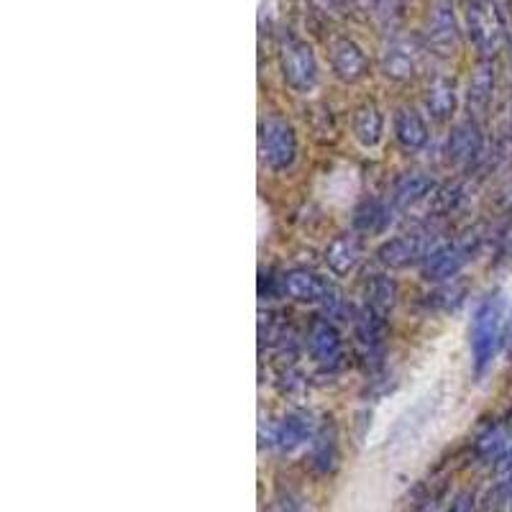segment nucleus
Returning <instances> with one entry per match:
<instances>
[{
    "instance_id": "nucleus-2",
    "label": "nucleus",
    "mask_w": 512,
    "mask_h": 512,
    "mask_svg": "<svg viewBox=\"0 0 512 512\" xmlns=\"http://www.w3.org/2000/svg\"><path fill=\"white\" fill-rule=\"evenodd\" d=\"M469 344H472V364L474 372L482 374L495 361L497 349L502 344V300L500 295H489L477 308L472 318V331H469Z\"/></svg>"
},
{
    "instance_id": "nucleus-19",
    "label": "nucleus",
    "mask_w": 512,
    "mask_h": 512,
    "mask_svg": "<svg viewBox=\"0 0 512 512\" xmlns=\"http://www.w3.org/2000/svg\"><path fill=\"white\" fill-rule=\"evenodd\" d=\"M384 134V118L374 103L361 105L354 116V136L361 146H377Z\"/></svg>"
},
{
    "instance_id": "nucleus-9",
    "label": "nucleus",
    "mask_w": 512,
    "mask_h": 512,
    "mask_svg": "<svg viewBox=\"0 0 512 512\" xmlns=\"http://www.w3.org/2000/svg\"><path fill=\"white\" fill-rule=\"evenodd\" d=\"M420 57H423V52H420L418 41L408 39V36H397L387 44L382 54L384 75L397 82L413 80L420 67Z\"/></svg>"
},
{
    "instance_id": "nucleus-32",
    "label": "nucleus",
    "mask_w": 512,
    "mask_h": 512,
    "mask_svg": "<svg viewBox=\"0 0 512 512\" xmlns=\"http://www.w3.org/2000/svg\"><path fill=\"white\" fill-rule=\"evenodd\" d=\"M505 341H507V346H510V349H512V315H510V320H507V328H505Z\"/></svg>"
},
{
    "instance_id": "nucleus-14",
    "label": "nucleus",
    "mask_w": 512,
    "mask_h": 512,
    "mask_svg": "<svg viewBox=\"0 0 512 512\" xmlns=\"http://www.w3.org/2000/svg\"><path fill=\"white\" fill-rule=\"evenodd\" d=\"M495 82V67H492L489 59H484L477 70H474L472 80H469V88H466V111H469V116L474 121L489 111L492 98H495Z\"/></svg>"
},
{
    "instance_id": "nucleus-23",
    "label": "nucleus",
    "mask_w": 512,
    "mask_h": 512,
    "mask_svg": "<svg viewBox=\"0 0 512 512\" xmlns=\"http://www.w3.org/2000/svg\"><path fill=\"white\" fill-rule=\"evenodd\" d=\"M428 200H431V208L436 216H448V213H454L461 205V200H464V187H461L459 182H448V185L433 187L431 198Z\"/></svg>"
},
{
    "instance_id": "nucleus-4",
    "label": "nucleus",
    "mask_w": 512,
    "mask_h": 512,
    "mask_svg": "<svg viewBox=\"0 0 512 512\" xmlns=\"http://www.w3.org/2000/svg\"><path fill=\"white\" fill-rule=\"evenodd\" d=\"M280 67L282 77L295 93L305 95L318 85V62H315L313 49L305 41L295 39V36L282 41Z\"/></svg>"
},
{
    "instance_id": "nucleus-31",
    "label": "nucleus",
    "mask_w": 512,
    "mask_h": 512,
    "mask_svg": "<svg viewBox=\"0 0 512 512\" xmlns=\"http://www.w3.org/2000/svg\"><path fill=\"white\" fill-rule=\"evenodd\" d=\"M497 469H500V474H512V441L507 446L505 456L500 459V464H497Z\"/></svg>"
},
{
    "instance_id": "nucleus-33",
    "label": "nucleus",
    "mask_w": 512,
    "mask_h": 512,
    "mask_svg": "<svg viewBox=\"0 0 512 512\" xmlns=\"http://www.w3.org/2000/svg\"><path fill=\"white\" fill-rule=\"evenodd\" d=\"M510 62H512V41H510Z\"/></svg>"
},
{
    "instance_id": "nucleus-20",
    "label": "nucleus",
    "mask_w": 512,
    "mask_h": 512,
    "mask_svg": "<svg viewBox=\"0 0 512 512\" xmlns=\"http://www.w3.org/2000/svg\"><path fill=\"white\" fill-rule=\"evenodd\" d=\"M390 223V210L382 200H364L359 208L354 210V228L359 233H379Z\"/></svg>"
},
{
    "instance_id": "nucleus-21",
    "label": "nucleus",
    "mask_w": 512,
    "mask_h": 512,
    "mask_svg": "<svg viewBox=\"0 0 512 512\" xmlns=\"http://www.w3.org/2000/svg\"><path fill=\"white\" fill-rule=\"evenodd\" d=\"M397 303V285L390 280L387 274H374L372 280L367 282V305L374 308L377 313H387L395 308Z\"/></svg>"
},
{
    "instance_id": "nucleus-29",
    "label": "nucleus",
    "mask_w": 512,
    "mask_h": 512,
    "mask_svg": "<svg viewBox=\"0 0 512 512\" xmlns=\"http://www.w3.org/2000/svg\"><path fill=\"white\" fill-rule=\"evenodd\" d=\"M472 507H474L472 492H461V495L454 497V502L448 505L446 512H472Z\"/></svg>"
},
{
    "instance_id": "nucleus-26",
    "label": "nucleus",
    "mask_w": 512,
    "mask_h": 512,
    "mask_svg": "<svg viewBox=\"0 0 512 512\" xmlns=\"http://www.w3.org/2000/svg\"><path fill=\"white\" fill-rule=\"evenodd\" d=\"M315 16L326 18V21H338L346 16L349 0H308Z\"/></svg>"
},
{
    "instance_id": "nucleus-11",
    "label": "nucleus",
    "mask_w": 512,
    "mask_h": 512,
    "mask_svg": "<svg viewBox=\"0 0 512 512\" xmlns=\"http://www.w3.org/2000/svg\"><path fill=\"white\" fill-rule=\"evenodd\" d=\"M308 351L318 367L323 369L338 367L341 354H344L341 333H338L336 326H331L328 320H315L308 333Z\"/></svg>"
},
{
    "instance_id": "nucleus-7",
    "label": "nucleus",
    "mask_w": 512,
    "mask_h": 512,
    "mask_svg": "<svg viewBox=\"0 0 512 512\" xmlns=\"http://www.w3.org/2000/svg\"><path fill=\"white\" fill-rule=\"evenodd\" d=\"M433 249L436 246H431L428 233H402L397 239L384 241L377 256L387 269H408L413 264L425 262Z\"/></svg>"
},
{
    "instance_id": "nucleus-13",
    "label": "nucleus",
    "mask_w": 512,
    "mask_h": 512,
    "mask_svg": "<svg viewBox=\"0 0 512 512\" xmlns=\"http://www.w3.org/2000/svg\"><path fill=\"white\" fill-rule=\"evenodd\" d=\"M331 67L338 80L359 82L369 75V59L351 39H338L331 44Z\"/></svg>"
},
{
    "instance_id": "nucleus-8",
    "label": "nucleus",
    "mask_w": 512,
    "mask_h": 512,
    "mask_svg": "<svg viewBox=\"0 0 512 512\" xmlns=\"http://www.w3.org/2000/svg\"><path fill=\"white\" fill-rule=\"evenodd\" d=\"M446 157L448 162L459 169H469L484 159V136L482 128L474 118L461 121L451 128L446 141Z\"/></svg>"
},
{
    "instance_id": "nucleus-30",
    "label": "nucleus",
    "mask_w": 512,
    "mask_h": 512,
    "mask_svg": "<svg viewBox=\"0 0 512 512\" xmlns=\"http://www.w3.org/2000/svg\"><path fill=\"white\" fill-rule=\"evenodd\" d=\"M282 512H308V505H305V500H300V497L295 495H287L282 497Z\"/></svg>"
},
{
    "instance_id": "nucleus-18",
    "label": "nucleus",
    "mask_w": 512,
    "mask_h": 512,
    "mask_svg": "<svg viewBox=\"0 0 512 512\" xmlns=\"http://www.w3.org/2000/svg\"><path fill=\"white\" fill-rule=\"evenodd\" d=\"M425 108L431 113L436 121H446L451 118L456 108V88L454 82L448 80V77H433L428 82V88H425Z\"/></svg>"
},
{
    "instance_id": "nucleus-17",
    "label": "nucleus",
    "mask_w": 512,
    "mask_h": 512,
    "mask_svg": "<svg viewBox=\"0 0 512 512\" xmlns=\"http://www.w3.org/2000/svg\"><path fill=\"white\" fill-rule=\"evenodd\" d=\"M433 180L423 172H405V175L397 177L395 187H392V203L397 208H410V205H418L420 200H428L433 192Z\"/></svg>"
},
{
    "instance_id": "nucleus-16",
    "label": "nucleus",
    "mask_w": 512,
    "mask_h": 512,
    "mask_svg": "<svg viewBox=\"0 0 512 512\" xmlns=\"http://www.w3.org/2000/svg\"><path fill=\"white\" fill-rule=\"evenodd\" d=\"M361 251H364V246H361V239L356 233H341L326 249L328 269L338 277L354 272L356 264L361 262Z\"/></svg>"
},
{
    "instance_id": "nucleus-28",
    "label": "nucleus",
    "mask_w": 512,
    "mask_h": 512,
    "mask_svg": "<svg viewBox=\"0 0 512 512\" xmlns=\"http://www.w3.org/2000/svg\"><path fill=\"white\" fill-rule=\"evenodd\" d=\"M495 208L500 213H512V182H507L495 192Z\"/></svg>"
},
{
    "instance_id": "nucleus-15",
    "label": "nucleus",
    "mask_w": 512,
    "mask_h": 512,
    "mask_svg": "<svg viewBox=\"0 0 512 512\" xmlns=\"http://www.w3.org/2000/svg\"><path fill=\"white\" fill-rule=\"evenodd\" d=\"M392 131H395L397 144L405 149V152H420L425 144H428V126H425V118L420 116L415 108H400L392 118Z\"/></svg>"
},
{
    "instance_id": "nucleus-27",
    "label": "nucleus",
    "mask_w": 512,
    "mask_h": 512,
    "mask_svg": "<svg viewBox=\"0 0 512 512\" xmlns=\"http://www.w3.org/2000/svg\"><path fill=\"white\" fill-rule=\"evenodd\" d=\"M431 300H428V305H438L443 303V310H451L456 308V305L464 300V287H443L441 292H436V295H428Z\"/></svg>"
},
{
    "instance_id": "nucleus-25",
    "label": "nucleus",
    "mask_w": 512,
    "mask_h": 512,
    "mask_svg": "<svg viewBox=\"0 0 512 512\" xmlns=\"http://www.w3.org/2000/svg\"><path fill=\"white\" fill-rule=\"evenodd\" d=\"M512 497V474H500V482L479 502V512H502Z\"/></svg>"
},
{
    "instance_id": "nucleus-12",
    "label": "nucleus",
    "mask_w": 512,
    "mask_h": 512,
    "mask_svg": "<svg viewBox=\"0 0 512 512\" xmlns=\"http://www.w3.org/2000/svg\"><path fill=\"white\" fill-rule=\"evenodd\" d=\"M313 438V420L303 413H290L269 425L267 443L280 451H295Z\"/></svg>"
},
{
    "instance_id": "nucleus-1",
    "label": "nucleus",
    "mask_w": 512,
    "mask_h": 512,
    "mask_svg": "<svg viewBox=\"0 0 512 512\" xmlns=\"http://www.w3.org/2000/svg\"><path fill=\"white\" fill-rule=\"evenodd\" d=\"M466 31L474 49L492 59L507 44V18L497 0H469L466 3Z\"/></svg>"
},
{
    "instance_id": "nucleus-6",
    "label": "nucleus",
    "mask_w": 512,
    "mask_h": 512,
    "mask_svg": "<svg viewBox=\"0 0 512 512\" xmlns=\"http://www.w3.org/2000/svg\"><path fill=\"white\" fill-rule=\"evenodd\" d=\"M425 47L438 57H451L459 49V26L448 0H436L425 18Z\"/></svg>"
},
{
    "instance_id": "nucleus-3",
    "label": "nucleus",
    "mask_w": 512,
    "mask_h": 512,
    "mask_svg": "<svg viewBox=\"0 0 512 512\" xmlns=\"http://www.w3.org/2000/svg\"><path fill=\"white\" fill-rule=\"evenodd\" d=\"M479 244H482V236L477 231L454 241V244H438L423 262V277L431 282L454 280V277H459L461 269L469 264Z\"/></svg>"
},
{
    "instance_id": "nucleus-5",
    "label": "nucleus",
    "mask_w": 512,
    "mask_h": 512,
    "mask_svg": "<svg viewBox=\"0 0 512 512\" xmlns=\"http://www.w3.org/2000/svg\"><path fill=\"white\" fill-rule=\"evenodd\" d=\"M259 146H262V157L274 172L292 167L297 157V136L295 128L282 118L272 116L262 123V134H259Z\"/></svg>"
},
{
    "instance_id": "nucleus-10",
    "label": "nucleus",
    "mask_w": 512,
    "mask_h": 512,
    "mask_svg": "<svg viewBox=\"0 0 512 512\" xmlns=\"http://www.w3.org/2000/svg\"><path fill=\"white\" fill-rule=\"evenodd\" d=\"M285 297L295 300V303H326L331 297V285H328L320 274L310 272V269H290L280 280Z\"/></svg>"
},
{
    "instance_id": "nucleus-24",
    "label": "nucleus",
    "mask_w": 512,
    "mask_h": 512,
    "mask_svg": "<svg viewBox=\"0 0 512 512\" xmlns=\"http://www.w3.org/2000/svg\"><path fill=\"white\" fill-rule=\"evenodd\" d=\"M507 446H510V441H507V433L502 431V428H489L487 433H482L477 441V454L482 456L484 461H500L502 456H505Z\"/></svg>"
},
{
    "instance_id": "nucleus-22",
    "label": "nucleus",
    "mask_w": 512,
    "mask_h": 512,
    "mask_svg": "<svg viewBox=\"0 0 512 512\" xmlns=\"http://www.w3.org/2000/svg\"><path fill=\"white\" fill-rule=\"evenodd\" d=\"M310 464L315 472L328 474L336 469L338 464V446L333 433H318L313 441V451H310Z\"/></svg>"
}]
</instances>
